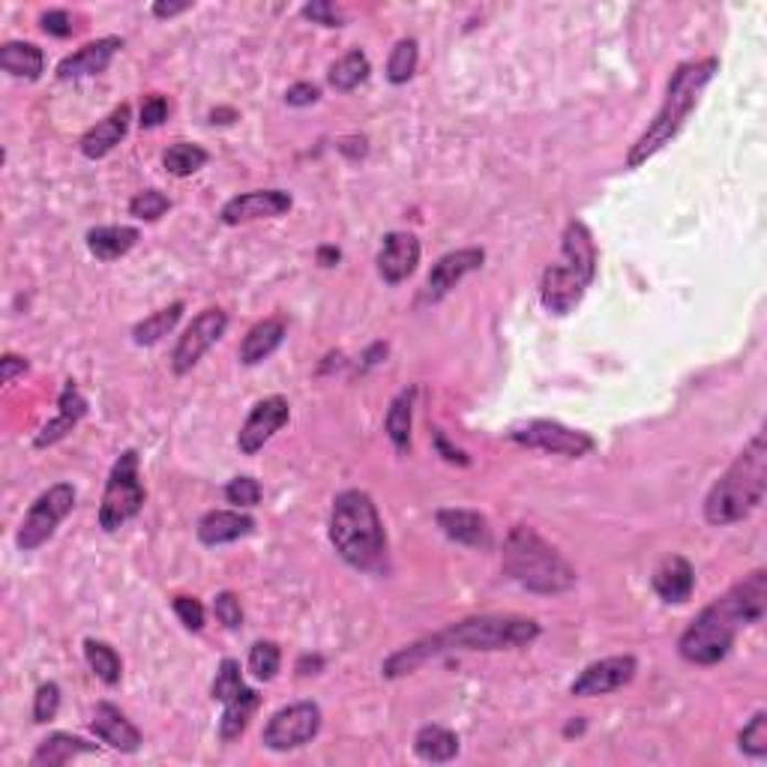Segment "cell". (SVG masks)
I'll return each instance as SVG.
<instances>
[{"label":"cell","instance_id":"cell-1","mask_svg":"<svg viewBox=\"0 0 767 767\" xmlns=\"http://www.w3.org/2000/svg\"><path fill=\"white\" fill-rule=\"evenodd\" d=\"M767 608V573L753 570L744 582H737L716 597L711 606H704L693 618V624L683 629L678 650L693 666H716L728 657L735 645L737 633L753 627L765 618Z\"/></svg>","mask_w":767,"mask_h":767},{"label":"cell","instance_id":"cell-2","mask_svg":"<svg viewBox=\"0 0 767 767\" xmlns=\"http://www.w3.org/2000/svg\"><path fill=\"white\" fill-rule=\"evenodd\" d=\"M331 543L342 561L360 573H381L387 564V531L369 491L345 489L333 498Z\"/></svg>","mask_w":767,"mask_h":767},{"label":"cell","instance_id":"cell-3","mask_svg":"<svg viewBox=\"0 0 767 767\" xmlns=\"http://www.w3.org/2000/svg\"><path fill=\"white\" fill-rule=\"evenodd\" d=\"M716 69H720V61L716 57H704V61H687V64H681L671 73L657 118L650 120L648 129L629 148L627 169H639L650 156H657L671 139H678V132L683 129L687 118L693 115L702 90L714 82Z\"/></svg>","mask_w":767,"mask_h":767},{"label":"cell","instance_id":"cell-4","mask_svg":"<svg viewBox=\"0 0 767 767\" xmlns=\"http://www.w3.org/2000/svg\"><path fill=\"white\" fill-rule=\"evenodd\" d=\"M767 491V447L765 435L756 432L737 458L716 479L707 498H704V519L707 525L725 528V525L744 522L758 504L765 501Z\"/></svg>","mask_w":767,"mask_h":767},{"label":"cell","instance_id":"cell-5","mask_svg":"<svg viewBox=\"0 0 767 767\" xmlns=\"http://www.w3.org/2000/svg\"><path fill=\"white\" fill-rule=\"evenodd\" d=\"M501 564L512 582H519L525 591L543 594V597L566 594L579 579L564 554L558 552L552 543H545L543 537L528 525H516L507 533Z\"/></svg>","mask_w":767,"mask_h":767},{"label":"cell","instance_id":"cell-6","mask_svg":"<svg viewBox=\"0 0 767 767\" xmlns=\"http://www.w3.org/2000/svg\"><path fill=\"white\" fill-rule=\"evenodd\" d=\"M441 648L447 650H504L522 648L540 639V624L519 615H477L437 633Z\"/></svg>","mask_w":767,"mask_h":767},{"label":"cell","instance_id":"cell-7","mask_svg":"<svg viewBox=\"0 0 767 767\" xmlns=\"http://www.w3.org/2000/svg\"><path fill=\"white\" fill-rule=\"evenodd\" d=\"M148 491L141 486L139 474V453L136 450H123L118 462L111 465L108 474L106 491H102V504H99V528L106 533L120 531L123 525L132 522L144 507Z\"/></svg>","mask_w":767,"mask_h":767},{"label":"cell","instance_id":"cell-8","mask_svg":"<svg viewBox=\"0 0 767 767\" xmlns=\"http://www.w3.org/2000/svg\"><path fill=\"white\" fill-rule=\"evenodd\" d=\"M75 507V486L73 483H54L48 489L31 504V510L19 525L15 533V545L22 552H36L40 545H45L57 531V525L64 522L66 516Z\"/></svg>","mask_w":767,"mask_h":767},{"label":"cell","instance_id":"cell-9","mask_svg":"<svg viewBox=\"0 0 767 767\" xmlns=\"http://www.w3.org/2000/svg\"><path fill=\"white\" fill-rule=\"evenodd\" d=\"M321 707L315 702H294L279 707L261 732V744L273 753H288L306 746L321 732Z\"/></svg>","mask_w":767,"mask_h":767},{"label":"cell","instance_id":"cell-10","mask_svg":"<svg viewBox=\"0 0 767 767\" xmlns=\"http://www.w3.org/2000/svg\"><path fill=\"white\" fill-rule=\"evenodd\" d=\"M507 435H510V441H516V444H522V447L543 450V453L566 458H582L597 447V441L587 435V432L564 426V423H558V420H531V423H525V426L510 429Z\"/></svg>","mask_w":767,"mask_h":767},{"label":"cell","instance_id":"cell-11","mask_svg":"<svg viewBox=\"0 0 767 767\" xmlns=\"http://www.w3.org/2000/svg\"><path fill=\"white\" fill-rule=\"evenodd\" d=\"M228 331V312L219 310V306H210V310L198 312L192 324L183 331V336L174 345L171 352V372L186 375L192 372L204 354L214 348L216 342L223 339V333Z\"/></svg>","mask_w":767,"mask_h":767},{"label":"cell","instance_id":"cell-12","mask_svg":"<svg viewBox=\"0 0 767 767\" xmlns=\"http://www.w3.org/2000/svg\"><path fill=\"white\" fill-rule=\"evenodd\" d=\"M639 671V662L633 653H620V657H606L585 666L579 671V678L570 683V693L579 699H594V695H608L624 690Z\"/></svg>","mask_w":767,"mask_h":767},{"label":"cell","instance_id":"cell-13","mask_svg":"<svg viewBox=\"0 0 767 767\" xmlns=\"http://www.w3.org/2000/svg\"><path fill=\"white\" fill-rule=\"evenodd\" d=\"M291 420V406L285 396H267L261 402L252 406L246 423L237 432V447L244 456H256L258 450H264L270 437L277 435L279 429Z\"/></svg>","mask_w":767,"mask_h":767},{"label":"cell","instance_id":"cell-14","mask_svg":"<svg viewBox=\"0 0 767 767\" xmlns=\"http://www.w3.org/2000/svg\"><path fill=\"white\" fill-rule=\"evenodd\" d=\"M483 264H486V249H479V246H465V249H456V252H447L444 258H437L435 267L429 270L423 300L426 303L444 300L462 279L474 273V270H479Z\"/></svg>","mask_w":767,"mask_h":767},{"label":"cell","instance_id":"cell-15","mask_svg":"<svg viewBox=\"0 0 767 767\" xmlns=\"http://www.w3.org/2000/svg\"><path fill=\"white\" fill-rule=\"evenodd\" d=\"M294 198L285 190H252L244 195H235L223 204L219 219L225 225H246L258 223V219H273L291 210Z\"/></svg>","mask_w":767,"mask_h":767},{"label":"cell","instance_id":"cell-16","mask_svg":"<svg viewBox=\"0 0 767 767\" xmlns=\"http://www.w3.org/2000/svg\"><path fill=\"white\" fill-rule=\"evenodd\" d=\"M420 240H417L411 231H390L384 237L381 249H378V277L387 282V285H402L411 273L420 264Z\"/></svg>","mask_w":767,"mask_h":767},{"label":"cell","instance_id":"cell-17","mask_svg":"<svg viewBox=\"0 0 767 767\" xmlns=\"http://www.w3.org/2000/svg\"><path fill=\"white\" fill-rule=\"evenodd\" d=\"M587 285L566 264H549L540 279V303L552 315H570L582 303Z\"/></svg>","mask_w":767,"mask_h":767},{"label":"cell","instance_id":"cell-18","mask_svg":"<svg viewBox=\"0 0 767 767\" xmlns=\"http://www.w3.org/2000/svg\"><path fill=\"white\" fill-rule=\"evenodd\" d=\"M90 728H94V735L99 737L102 744H108L111 749H118V753H127V756L139 753L141 744H144V741H141L139 725L132 723V720L120 711L118 704H111V702L96 704Z\"/></svg>","mask_w":767,"mask_h":767},{"label":"cell","instance_id":"cell-19","mask_svg":"<svg viewBox=\"0 0 767 767\" xmlns=\"http://www.w3.org/2000/svg\"><path fill=\"white\" fill-rule=\"evenodd\" d=\"M123 48L120 36H102L94 43L82 45L75 54H66L64 61L57 64V78L61 82H75V78H87V75L106 73L108 64L115 61V54Z\"/></svg>","mask_w":767,"mask_h":767},{"label":"cell","instance_id":"cell-20","mask_svg":"<svg viewBox=\"0 0 767 767\" xmlns=\"http://www.w3.org/2000/svg\"><path fill=\"white\" fill-rule=\"evenodd\" d=\"M435 522L456 543L479 549V552L491 549V525L483 512L462 510V507H444V510L435 512Z\"/></svg>","mask_w":767,"mask_h":767},{"label":"cell","instance_id":"cell-21","mask_svg":"<svg viewBox=\"0 0 767 767\" xmlns=\"http://www.w3.org/2000/svg\"><path fill=\"white\" fill-rule=\"evenodd\" d=\"M561 258L575 277L591 288V282L597 279V246H594V235L585 223H579V219L566 223L564 235H561Z\"/></svg>","mask_w":767,"mask_h":767},{"label":"cell","instance_id":"cell-22","mask_svg":"<svg viewBox=\"0 0 767 767\" xmlns=\"http://www.w3.org/2000/svg\"><path fill=\"white\" fill-rule=\"evenodd\" d=\"M85 414H87V399L82 396V390L75 387V381H66L61 396H57V417L48 420V423L40 429V435L33 437V447L43 450L57 444L61 437L69 435V432L82 423V417Z\"/></svg>","mask_w":767,"mask_h":767},{"label":"cell","instance_id":"cell-23","mask_svg":"<svg viewBox=\"0 0 767 767\" xmlns=\"http://www.w3.org/2000/svg\"><path fill=\"white\" fill-rule=\"evenodd\" d=\"M650 585H653V591H657V597H660L662 603H687V599L693 597L695 587L693 564H690L683 554H669V558H662L660 566L653 570Z\"/></svg>","mask_w":767,"mask_h":767},{"label":"cell","instance_id":"cell-24","mask_svg":"<svg viewBox=\"0 0 767 767\" xmlns=\"http://www.w3.org/2000/svg\"><path fill=\"white\" fill-rule=\"evenodd\" d=\"M129 120H132V111L129 106H118L108 118H102L96 127H90L78 141V150L85 153L87 160H106L111 150L118 148L120 141L127 139Z\"/></svg>","mask_w":767,"mask_h":767},{"label":"cell","instance_id":"cell-25","mask_svg":"<svg viewBox=\"0 0 767 767\" xmlns=\"http://www.w3.org/2000/svg\"><path fill=\"white\" fill-rule=\"evenodd\" d=\"M256 531V519L240 510H210L204 512L195 525V537L204 545H225L235 543L240 537H249Z\"/></svg>","mask_w":767,"mask_h":767},{"label":"cell","instance_id":"cell-26","mask_svg":"<svg viewBox=\"0 0 767 767\" xmlns=\"http://www.w3.org/2000/svg\"><path fill=\"white\" fill-rule=\"evenodd\" d=\"M139 237V228H132V225H99V228L87 231L85 240L90 256H96L99 261H118L136 249Z\"/></svg>","mask_w":767,"mask_h":767},{"label":"cell","instance_id":"cell-27","mask_svg":"<svg viewBox=\"0 0 767 767\" xmlns=\"http://www.w3.org/2000/svg\"><path fill=\"white\" fill-rule=\"evenodd\" d=\"M94 753H99V746L87 744L85 737L54 732L36 746V753L31 756V767H61L66 761H73V758L94 756Z\"/></svg>","mask_w":767,"mask_h":767},{"label":"cell","instance_id":"cell-28","mask_svg":"<svg viewBox=\"0 0 767 767\" xmlns=\"http://www.w3.org/2000/svg\"><path fill=\"white\" fill-rule=\"evenodd\" d=\"M285 331L288 327L282 318L258 321L256 327H249V333H246L244 342H240V363H244V366H258V363H264L267 357L282 345Z\"/></svg>","mask_w":767,"mask_h":767},{"label":"cell","instance_id":"cell-29","mask_svg":"<svg viewBox=\"0 0 767 767\" xmlns=\"http://www.w3.org/2000/svg\"><path fill=\"white\" fill-rule=\"evenodd\" d=\"M441 653H444V648H441V639H437V633H435V636L417 639L411 641V645H406V648L396 650V653H390V657L384 660L381 674L384 678H390V681H396V678H406V674L417 671L420 666H426L429 660H435V657H441Z\"/></svg>","mask_w":767,"mask_h":767},{"label":"cell","instance_id":"cell-30","mask_svg":"<svg viewBox=\"0 0 767 767\" xmlns=\"http://www.w3.org/2000/svg\"><path fill=\"white\" fill-rule=\"evenodd\" d=\"M414 399H417V387H406V390L390 402L387 417H384V432H387V437H390V444H393L396 453H408V450H411Z\"/></svg>","mask_w":767,"mask_h":767},{"label":"cell","instance_id":"cell-31","mask_svg":"<svg viewBox=\"0 0 767 767\" xmlns=\"http://www.w3.org/2000/svg\"><path fill=\"white\" fill-rule=\"evenodd\" d=\"M0 69L12 78L36 82L45 69V54L33 43H3L0 45Z\"/></svg>","mask_w":767,"mask_h":767},{"label":"cell","instance_id":"cell-32","mask_svg":"<svg viewBox=\"0 0 767 767\" xmlns=\"http://www.w3.org/2000/svg\"><path fill=\"white\" fill-rule=\"evenodd\" d=\"M258 707H261V695L252 687H244L231 702H225L223 720H219V737H223L225 744H231V741L244 735Z\"/></svg>","mask_w":767,"mask_h":767},{"label":"cell","instance_id":"cell-33","mask_svg":"<svg viewBox=\"0 0 767 767\" xmlns=\"http://www.w3.org/2000/svg\"><path fill=\"white\" fill-rule=\"evenodd\" d=\"M414 753L429 765H444L458 756V735L444 725H423L414 735Z\"/></svg>","mask_w":767,"mask_h":767},{"label":"cell","instance_id":"cell-34","mask_svg":"<svg viewBox=\"0 0 767 767\" xmlns=\"http://www.w3.org/2000/svg\"><path fill=\"white\" fill-rule=\"evenodd\" d=\"M369 73H372L369 57H366L360 48H352V52L342 54L339 61L331 66L327 82H331L333 90H339V94H352L354 87H360L363 82L369 78Z\"/></svg>","mask_w":767,"mask_h":767},{"label":"cell","instance_id":"cell-35","mask_svg":"<svg viewBox=\"0 0 767 767\" xmlns=\"http://www.w3.org/2000/svg\"><path fill=\"white\" fill-rule=\"evenodd\" d=\"M183 310H186L183 303H171L165 310L153 312V315H148L144 321H139V324L132 327V342H136V345H156V342H162L174 327H177V321L183 318Z\"/></svg>","mask_w":767,"mask_h":767},{"label":"cell","instance_id":"cell-36","mask_svg":"<svg viewBox=\"0 0 767 767\" xmlns=\"http://www.w3.org/2000/svg\"><path fill=\"white\" fill-rule=\"evenodd\" d=\"M85 660L90 666L99 681L106 687H118L120 674H123V662H120L118 650L111 648L108 641L102 639H87L85 641Z\"/></svg>","mask_w":767,"mask_h":767},{"label":"cell","instance_id":"cell-37","mask_svg":"<svg viewBox=\"0 0 767 767\" xmlns=\"http://www.w3.org/2000/svg\"><path fill=\"white\" fill-rule=\"evenodd\" d=\"M207 162H210V153L202 144H192V141H177L162 153V165L174 177H190L195 171H202Z\"/></svg>","mask_w":767,"mask_h":767},{"label":"cell","instance_id":"cell-38","mask_svg":"<svg viewBox=\"0 0 767 767\" xmlns=\"http://www.w3.org/2000/svg\"><path fill=\"white\" fill-rule=\"evenodd\" d=\"M417 64H420V45L417 40L406 36L393 45L390 52V61H387V82L390 85H408L417 73Z\"/></svg>","mask_w":767,"mask_h":767},{"label":"cell","instance_id":"cell-39","mask_svg":"<svg viewBox=\"0 0 767 767\" xmlns=\"http://www.w3.org/2000/svg\"><path fill=\"white\" fill-rule=\"evenodd\" d=\"M279 666H282V650H279L277 641H256L249 648V671L256 674L258 681H273L279 674Z\"/></svg>","mask_w":767,"mask_h":767},{"label":"cell","instance_id":"cell-40","mask_svg":"<svg viewBox=\"0 0 767 767\" xmlns=\"http://www.w3.org/2000/svg\"><path fill=\"white\" fill-rule=\"evenodd\" d=\"M171 207V198L165 195V192L160 190H141L132 195V202H129V216H136V219H141V223H156V219H162V216L169 214Z\"/></svg>","mask_w":767,"mask_h":767},{"label":"cell","instance_id":"cell-41","mask_svg":"<svg viewBox=\"0 0 767 767\" xmlns=\"http://www.w3.org/2000/svg\"><path fill=\"white\" fill-rule=\"evenodd\" d=\"M244 671H240V662L237 660H223L219 662V669H216V678L214 683H210V695H214L216 702H231L240 690H244Z\"/></svg>","mask_w":767,"mask_h":767},{"label":"cell","instance_id":"cell-42","mask_svg":"<svg viewBox=\"0 0 767 767\" xmlns=\"http://www.w3.org/2000/svg\"><path fill=\"white\" fill-rule=\"evenodd\" d=\"M737 746L741 753L753 758H765L767 756V714L758 711L749 723L744 725V732L737 735Z\"/></svg>","mask_w":767,"mask_h":767},{"label":"cell","instance_id":"cell-43","mask_svg":"<svg viewBox=\"0 0 767 767\" xmlns=\"http://www.w3.org/2000/svg\"><path fill=\"white\" fill-rule=\"evenodd\" d=\"M61 711V687L57 683H43L33 695V723H52Z\"/></svg>","mask_w":767,"mask_h":767},{"label":"cell","instance_id":"cell-44","mask_svg":"<svg viewBox=\"0 0 767 767\" xmlns=\"http://www.w3.org/2000/svg\"><path fill=\"white\" fill-rule=\"evenodd\" d=\"M225 498H228V504H235V507H256L261 501V486H258L256 477L240 474V477H235L225 486Z\"/></svg>","mask_w":767,"mask_h":767},{"label":"cell","instance_id":"cell-45","mask_svg":"<svg viewBox=\"0 0 767 767\" xmlns=\"http://www.w3.org/2000/svg\"><path fill=\"white\" fill-rule=\"evenodd\" d=\"M214 615H216V620H219L225 629H231V633L244 627V606H240V597H237V594H231V591L216 594Z\"/></svg>","mask_w":767,"mask_h":767},{"label":"cell","instance_id":"cell-46","mask_svg":"<svg viewBox=\"0 0 767 767\" xmlns=\"http://www.w3.org/2000/svg\"><path fill=\"white\" fill-rule=\"evenodd\" d=\"M171 608H174V615L181 618L183 627L192 629V633H202L204 629V606L198 603V599L186 597V594H177V597L171 599Z\"/></svg>","mask_w":767,"mask_h":767},{"label":"cell","instance_id":"cell-47","mask_svg":"<svg viewBox=\"0 0 767 767\" xmlns=\"http://www.w3.org/2000/svg\"><path fill=\"white\" fill-rule=\"evenodd\" d=\"M169 120V99L162 94H150L144 96L141 102V115H139V127L141 129H156Z\"/></svg>","mask_w":767,"mask_h":767},{"label":"cell","instance_id":"cell-48","mask_svg":"<svg viewBox=\"0 0 767 767\" xmlns=\"http://www.w3.org/2000/svg\"><path fill=\"white\" fill-rule=\"evenodd\" d=\"M303 15L312 24H324V28H342V12L333 7L331 0H312L303 7Z\"/></svg>","mask_w":767,"mask_h":767},{"label":"cell","instance_id":"cell-49","mask_svg":"<svg viewBox=\"0 0 767 767\" xmlns=\"http://www.w3.org/2000/svg\"><path fill=\"white\" fill-rule=\"evenodd\" d=\"M40 28H43L48 36H57V40H66L73 36V19L66 10H48L40 15Z\"/></svg>","mask_w":767,"mask_h":767},{"label":"cell","instance_id":"cell-50","mask_svg":"<svg viewBox=\"0 0 767 767\" xmlns=\"http://www.w3.org/2000/svg\"><path fill=\"white\" fill-rule=\"evenodd\" d=\"M321 99V90L318 85H312V82H298V85H291L285 90V102L294 108H306L312 106V102H318Z\"/></svg>","mask_w":767,"mask_h":767},{"label":"cell","instance_id":"cell-51","mask_svg":"<svg viewBox=\"0 0 767 767\" xmlns=\"http://www.w3.org/2000/svg\"><path fill=\"white\" fill-rule=\"evenodd\" d=\"M28 366H31V363L24 360V357H19V354H3V357H0V381L12 384L15 375L28 372Z\"/></svg>","mask_w":767,"mask_h":767},{"label":"cell","instance_id":"cell-52","mask_svg":"<svg viewBox=\"0 0 767 767\" xmlns=\"http://www.w3.org/2000/svg\"><path fill=\"white\" fill-rule=\"evenodd\" d=\"M435 447H437V453L447 458V462H453V465H468V462H471V458L465 456L462 450L450 447L447 437H444V432H435Z\"/></svg>","mask_w":767,"mask_h":767},{"label":"cell","instance_id":"cell-53","mask_svg":"<svg viewBox=\"0 0 767 767\" xmlns=\"http://www.w3.org/2000/svg\"><path fill=\"white\" fill-rule=\"evenodd\" d=\"M190 7L192 3H165V0H160V3L150 7V12H153L156 19H174V15H181V12H186Z\"/></svg>","mask_w":767,"mask_h":767},{"label":"cell","instance_id":"cell-54","mask_svg":"<svg viewBox=\"0 0 767 767\" xmlns=\"http://www.w3.org/2000/svg\"><path fill=\"white\" fill-rule=\"evenodd\" d=\"M339 258H342V252L336 249V246H321L318 249V264L321 267H336L339 264Z\"/></svg>","mask_w":767,"mask_h":767},{"label":"cell","instance_id":"cell-55","mask_svg":"<svg viewBox=\"0 0 767 767\" xmlns=\"http://www.w3.org/2000/svg\"><path fill=\"white\" fill-rule=\"evenodd\" d=\"M321 666H324V660H321V657H310V653H306V657H300L298 671H300V674H315V671H318Z\"/></svg>","mask_w":767,"mask_h":767},{"label":"cell","instance_id":"cell-56","mask_svg":"<svg viewBox=\"0 0 767 767\" xmlns=\"http://www.w3.org/2000/svg\"><path fill=\"white\" fill-rule=\"evenodd\" d=\"M237 111L235 108H214L210 111V123H235Z\"/></svg>","mask_w":767,"mask_h":767},{"label":"cell","instance_id":"cell-57","mask_svg":"<svg viewBox=\"0 0 767 767\" xmlns=\"http://www.w3.org/2000/svg\"><path fill=\"white\" fill-rule=\"evenodd\" d=\"M582 728H585V723H573V725H566V735H573V732H575V735H579V732H582Z\"/></svg>","mask_w":767,"mask_h":767}]
</instances>
